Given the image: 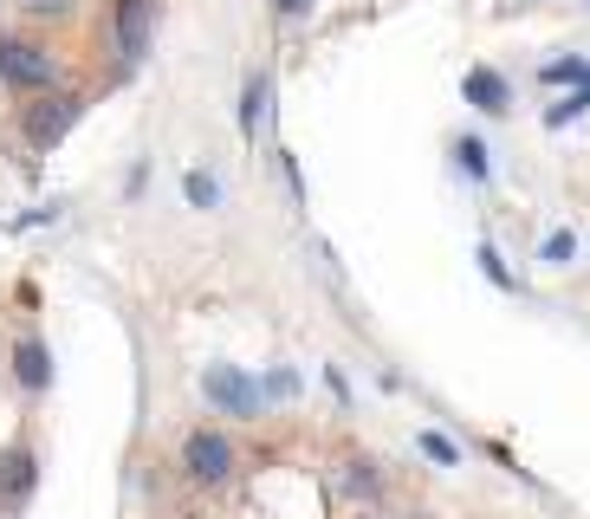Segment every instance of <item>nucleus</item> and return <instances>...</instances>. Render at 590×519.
<instances>
[{
  "label": "nucleus",
  "mask_w": 590,
  "mask_h": 519,
  "mask_svg": "<svg viewBox=\"0 0 590 519\" xmlns=\"http://www.w3.org/2000/svg\"><path fill=\"white\" fill-rule=\"evenodd\" d=\"M0 85L33 98V91H52L59 85V59L39 46V39H0Z\"/></svg>",
  "instance_id": "nucleus-1"
},
{
  "label": "nucleus",
  "mask_w": 590,
  "mask_h": 519,
  "mask_svg": "<svg viewBox=\"0 0 590 519\" xmlns=\"http://www.w3.org/2000/svg\"><path fill=\"white\" fill-rule=\"evenodd\" d=\"M78 111H85V98L78 91H33V105H27V117H20V137H27V149H52L66 130L78 124Z\"/></svg>",
  "instance_id": "nucleus-2"
},
{
  "label": "nucleus",
  "mask_w": 590,
  "mask_h": 519,
  "mask_svg": "<svg viewBox=\"0 0 590 519\" xmlns=\"http://www.w3.org/2000/svg\"><path fill=\"white\" fill-rule=\"evenodd\" d=\"M201 396L222 409V415H240V422L259 415V403H266V390H259L247 371H234V364H208V371H201Z\"/></svg>",
  "instance_id": "nucleus-3"
},
{
  "label": "nucleus",
  "mask_w": 590,
  "mask_h": 519,
  "mask_svg": "<svg viewBox=\"0 0 590 519\" xmlns=\"http://www.w3.org/2000/svg\"><path fill=\"white\" fill-rule=\"evenodd\" d=\"M183 468L195 487H222L234 474V442H227L222 429H195L183 442Z\"/></svg>",
  "instance_id": "nucleus-4"
},
{
  "label": "nucleus",
  "mask_w": 590,
  "mask_h": 519,
  "mask_svg": "<svg viewBox=\"0 0 590 519\" xmlns=\"http://www.w3.org/2000/svg\"><path fill=\"white\" fill-rule=\"evenodd\" d=\"M39 487V454L27 442L0 448V513H20Z\"/></svg>",
  "instance_id": "nucleus-5"
},
{
  "label": "nucleus",
  "mask_w": 590,
  "mask_h": 519,
  "mask_svg": "<svg viewBox=\"0 0 590 519\" xmlns=\"http://www.w3.org/2000/svg\"><path fill=\"white\" fill-rule=\"evenodd\" d=\"M111 33H117V52L137 66L149 52V33H156V0H117L111 7Z\"/></svg>",
  "instance_id": "nucleus-6"
},
{
  "label": "nucleus",
  "mask_w": 590,
  "mask_h": 519,
  "mask_svg": "<svg viewBox=\"0 0 590 519\" xmlns=\"http://www.w3.org/2000/svg\"><path fill=\"white\" fill-rule=\"evenodd\" d=\"M461 91H468V105H474L480 117H507L513 111V85H507V72H493V66H474Z\"/></svg>",
  "instance_id": "nucleus-7"
},
{
  "label": "nucleus",
  "mask_w": 590,
  "mask_h": 519,
  "mask_svg": "<svg viewBox=\"0 0 590 519\" xmlns=\"http://www.w3.org/2000/svg\"><path fill=\"white\" fill-rule=\"evenodd\" d=\"M13 376H20V390H27V396H39V390L52 383V358H46V344H39V337H20V344H13Z\"/></svg>",
  "instance_id": "nucleus-8"
},
{
  "label": "nucleus",
  "mask_w": 590,
  "mask_h": 519,
  "mask_svg": "<svg viewBox=\"0 0 590 519\" xmlns=\"http://www.w3.org/2000/svg\"><path fill=\"white\" fill-rule=\"evenodd\" d=\"M266 105H273V85H266V72H254V78H247V91H240V130H247V137L259 130Z\"/></svg>",
  "instance_id": "nucleus-9"
},
{
  "label": "nucleus",
  "mask_w": 590,
  "mask_h": 519,
  "mask_svg": "<svg viewBox=\"0 0 590 519\" xmlns=\"http://www.w3.org/2000/svg\"><path fill=\"white\" fill-rule=\"evenodd\" d=\"M183 195H188V208H201V215H208V208H222V183H215L208 169H188Z\"/></svg>",
  "instance_id": "nucleus-10"
},
{
  "label": "nucleus",
  "mask_w": 590,
  "mask_h": 519,
  "mask_svg": "<svg viewBox=\"0 0 590 519\" xmlns=\"http://www.w3.org/2000/svg\"><path fill=\"white\" fill-rule=\"evenodd\" d=\"M415 448H422L435 468H461V448L448 442V435H435V429H422V435H415Z\"/></svg>",
  "instance_id": "nucleus-11"
},
{
  "label": "nucleus",
  "mask_w": 590,
  "mask_h": 519,
  "mask_svg": "<svg viewBox=\"0 0 590 519\" xmlns=\"http://www.w3.org/2000/svg\"><path fill=\"white\" fill-rule=\"evenodd\" d=\"M454 156H461V169H468L474 183H486V176H493V163H486V144H480V137H461V144H454Z\"/></svg>",
  "instance_id": "nucleus-12"
},
{
  "label": "nucleus",
  "mask_w": 590,
  "mask_h": 519,
  "mask_svg": "<svg viewBox=\"0 0 590 519\" xmlns=\"http://www.w3.org/2000/svg\"><path fill=\"white\" fill-rule=\"evenodd\" d=\"M571 254H578V234H571V227H558L552 241L539 247V260H545V266H571Z\"/></svg>",
  "instance_id": "nucleus-13"
},
{
  "label": "nucleus",
  "mask_w": 590,
  "mask_h": 519,
  "mask_svg": "<svg viewBox=\"0 0 590 519\" xmlns=\"http://www.w3.org/2000/svg\"><path fill=\"white\" fill-rule=\"evenodd\" d=\"M584 111H590V91L578 85V91L564 98V105H552V111H545V124H571V117H584Z\"/></svg>",
  "instance_id": "nucleus-14"
},
{
  "label": "nucleus",
  "mask_w": 590,
  "mask_h": 519,
  "mask_svg": "<svg viewBox=\"0 0 590 519\" xmlns=\"http://www.w3.org/2000/svg\"><path fill=\"white\" fill-rule=\"evenodd\" d=\"M480 273H486L493 286H507V293H513V273H507V260H500V247H480Z\"/></svg>",
  "instance_id": "nucleus-15"
},
{
  "label": "nucleus",
  "mask_w": 590,
  "mask_h": 519,
  "mask_svg": "<svg viewBox=\"0 0 590 519\" xmlns=\"http://www.w3.org/2000/svg\"><path fill=\"white\" fill-rule=\"evenodd\" d=\"M266 396H298V371H273L266 376Z\"/></svg>",
  "instance_id": "nucleus-16"
},
{
  "label": "nucleus",
  "mask_w": 590,
  "mask_h": 519,
  "mask_svg": "<svg viewBox=\"0 0 590 519\" xmlns=\"http://www.w3.org/2000/svg\"><path fill=\"white\" fill-rule=\"evenodd\" d=\"M545 78H552V85H571V78H584V66H578V59H558V66H545Z\"/></svg>",
  "instance_id": "nucleus-17"
},
{
  "label": "nucleus",
  "mask_w": 590,
  "mask_h": 519,
  "mask_svg": "<svg viewBox=\"0 0 590 519\" xmlns=\"http://www.w3.org/2000/svg\"><path fill=\"white\" fill-rule=\"evenodd\" d=\"M273 7H279L286 20H305V13H312V0H273Z\"/></svg>",
  "instance_id": "nucleus-18"
},
{
  "label": "nucleus",
  "mask_w": 590,
  "mask_h": 519,
  "mask_svg": "<svg viewBox=\"0 0 590 519\" xmlns=\"http://www.w3.org/2000/svg\"><path fill=\"white\" fill-rule=\"evenodd\" d=\"M27 13H66V0H20Z\"/></svg>",
  "instance_id": "nucleus-19"
}]
</instances>
